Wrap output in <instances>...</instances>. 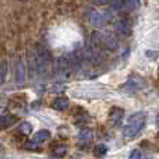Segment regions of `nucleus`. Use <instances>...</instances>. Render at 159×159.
<instances>
[{
    "label": "nucleus",
    "mask_w": 159,
    "mask_h": 159,
    "mask_svg": "<svg viewBox=\"0 0 159 159\" xmlns=\"http://www.w3.org/2000/svg\"><path fill=\"white\" fill-rule=\"evenodd\" d=\"M147 120V115L144 112H137L134 115H131L127 120V124L123 129V135L127 140H131L135 135H138V133L144 129Z\"/></svg>",
    "instance_id": "obj_1"
},
{
    "label": "nucleus",
    "mask_w": 159,
    "mask_h": 159,
    "mask_svg": "<svg viewBox=\"0 0 159 159\" xmlns=\"http://www.w3.org/2000/svg\"><path fill=\"white\" fill-rule=\"evenodd\" d=\"M92 39L96 45H99V46L105 48V49H107V50H116L119 46L116 38L112 35H102V34L95 32L92 35Z\"/></svg>",
    "instance_id": "obj_2"
},
{
    "label": "nucleus",
    "mask_w": 159,
    "mask_h": 159,
    "mask_svg": "<svg viewBox=\"0 0 159 159\" xmlns=\"http://www.w3.org/2000/svg\"><path fill=\"white\" fill-rule=\"evenodd\" d=\"M116 31H117L121 36H130L131 35V22L127 18H121L120 21L116 24Z\"/></svg>",
    "instance_id": "obj_3"
},
{
    "label": "nucleus",
    "mask_w": 159,
    "mask_h": 159,
    "mask_svg": "<svg viewBox=\"0 0 159 159\" xmlns=\"http://www.w3.org/2000/svg\"><path fill=\"white\" fill-rule=\"evenodd\" d=\"M123 117H124V110L121 107H117V106L112 107V110L109 113V120L112 121L113 126H119L123 121Z\"/></svg>",
    "instance_id": "obj_4"
},
{
    "label": "nucleus",
    "mask_w": 159,
    "mask_h": 159,
    "mask_svg": "<svg viewBox=\"0 0 159 159\" xmlns=\"http://www.w3.org/2000/svg\"><path fill=\"white\" fill-rule=\"evenodd\" d=\"M14 78L17 84H22L25 81V67L21 59H18L16 63V70H14Z\"/></svg>",
    "instance_id": "obj_5"
},
{
    "label": "nucleus",
    "mask_w": 159,
    "mask_h": 159,
    "mask_svg": "<svg viewBox=\"0 0 159 159\" xmlns=\"http://www.w3.org/2000/svg\"><path fill=\"white\" fill-rule=\"evenodd\" d=\"M106 21H107V18L102 13L93 11V13L91 14V22H92V25H95V27H102V25L106 24Z\"/></svg>",
    "instance_id": "obj_6"
},
{
    "label": "nucleus",
    "mask_w": 159,
    "mask_h": 159,
    "mask_svg": "<svg viewBox=\"0 0 159 159\" xmlns=\"http://www.w3.org/2000/svg\"><path fill=\"white\" fill-rule=\"evenodd\" d=\"M50 138V131H48V130H41V131H38L36 134H34L32 137V143L34 144H42L45 143V141H48Z\"/></svg>",
    "instance_id": "obj_7"
},
{
    "label": "nucleus",
    "mask_w": 159,
    "mask_h": 159,
    "mask_svg": "<svg viewBox=\"0 0 159 159\" xmlns=\"http://www.w3.org/2000/svg\"><path fill=\"white\" fill-rule=\"evenodd\" d=\"M69 99L66 98V96H59V98L55 99V102H53V109L56 110H66L67 107H69Z\"/></svg>",
    "instance_id": "obj_8"
},
{
    "label": "nucleus",
    "mask_w": 159,
    "mask_h": 159,
    "mask_svg": "<svg viewBox=\"0 0 159 159\" xmlns=\"http://www.w3.org/2000/svg\"><path fill=\"white\" fill-rule=\"evenodd\" d=\"M16 121V117L11 115H4L0 117V127H4V129H7V127H10L11 124Z\"/></svg>",
    "instance_id": "obj_9"
},
{
    "label": "nucleus",
    "mask_w": 159,
    "mask_h": 159,
    "mask_svg": "<svg viewBox=\"0 0 159 159\" xmlns=\"http://www.w3.org/2000/svg\"><path fill=\"white\" fill-rule=\"evenodd\" d=\"M53 157H56V158H63L64 155L67 154V147L66 145H57V147H55L53 148Z\"/></svg>",
    "instance_id": "obj_10"
},
{
    "label": "nucleus",
    "mask_w": 159,
    "mask_h": 159,
    "mask_svg": "<svg viewBox=\"0 0 159 159\" xmlns=\"http://www.w3.org/2000/svg\"><path fill=\"white\" fill-rule=\"evenodd\" d=\"M78 138L81 141H84V143H89L91 140H92V133H91V130H81V133H80Z\"/></svg>",
    "instance_id": "obj_11"
},
{
    "label": "nucleus",
    "mask_w": 159,
    "mask_h": 159,
    "mask_svg": "<svg viewBox=\"0 0 159 159\" xmlns=\"http://www.w3.org/2000/svg\"><path fill=\"white\" fill-rule=\"evenodd\" d=\"M106 152H107V147L103 145V144H98L95 147V149H93V154L96 157H103V155H106Z\"/></svg>",
    "instance_id": "obj_12"
},
{
    "label": "nucleus",
    "mask_w": 159,
    "mask_h": 159,
    "mask_svg": "<svg viewBox=\"0 0 159 159\" xmlns=\"http://www.w3.org/2000/svg\"><path fill=\"white\" fill-rule=\"evenodd\" d=\"M6 75H7V61H3L2 66H0V87L4 82Z\"/></svg>",
    "instance_id": "obj_13"
},
{
    "label": "nucleus",
    "mask_w": 159,
    "mask_h": 159,
    "mask_svg": "<svg viewBox=\"0 0 159 159\" xmlns=\"http://www.w3.org/2000/svg\"><path fill=\"white\" fill-rule=\"evenodd\" d=\"M18 130H20V133H21V134L28 135V134H31V131H32V126H31L30 123H22L21 126L18 127Z\"/></svg>",
    "instance_id": "obj_14"
},
{
    "label": "nucleus",
    "mask_w": 159,
    "mask_h": 159,
    "mask_svg": "<svg viewBox=\"0 0 159 159\" xmlns=\"http://www.w3.org/2000/svg\"><path fill=\"white\" fill-rule=\"evenodd\" d=\"M129 159H147V158L144 157V154L140 151V149H133V151L130 152Z\"/></svg>",
    "instance_id": "obj_15"
},
{
    "label": "nucleus",
    "mask_w": 159,
    "mask_h": 159,
    "mask_svg": "<svg viewBox=\"0 0 159 159\" xmlns=\"http://www.w3.org/2000/svg\"><path fill=\"white\" fill-rule=\"evenodd\" d=\"M124 4H126V0H112V7L115 8V10L123 8Z\"/></svg>",
    "instance_id": "obj_16"
},
{
    "label": "nucleus",
    "mask_w": 159,
    "mask_h": 159,
    "mask_svg": "<svg viewBox=\"0 0 159 159\" xmlns=\"http://www.w3.org/2000/svg\"><path fill=\"white\" fill-rule=\"evenodd\" d=\"M109 2H112V0H96L98 4H106V3H109Z\"/></svg>",
    "instance_id": "obj_17"
},
{
    "label": "nucleus",
    "mask_w": 159,
    "mask_h": 159,
    "mask_svg": "<svg viewBox=\"0 0 159 159\" xmlns=\"http://www.w3.org/2000/svg\"><path fill=\"white\" fill-rule=\"evenodd\" d=\"M157 126H158V127H159V115H158V116H157Z\"/></svg>",
    "instance_id": "obj_18"
},
{
    "label": "nucleus",
    "mask_w": 159,
    "mask_h": 159,
    "mask_svg": "<svg viewBox=\"0 0 159 159\" xmlns=\"http://www.w3.org/2000/svg\"><path fill=\"white\" fill-rule=\"evenodd\" d=\"M3 151V145H2V143H0V152Z\"/></svg>",
    "instance_id": "obj_19"
}]
</instances>
